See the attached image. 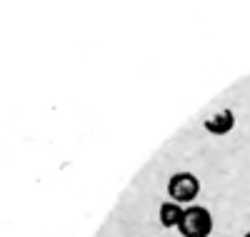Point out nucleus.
Listing matches in <instances>:
<instances>
[{
	"label": "nucleus",
	"instance_id": "nucleus-1",
	"mask_svg": "<svg viewBox=\"0 0 250 237\" xmlns=\"http://www.w3.org/2000/svg\"><path fill=\"white\" fill-rule=\"evenodd\" d=\"M178 230H180L183 237H210V232H213V215H210V210L200 207V205H188Z\"/></svg>",
	"mask_w": 250,
	"mask_h": 237
},
{
	"label": "nucleus",
	"instance_id": "nucleus-2",
	"mask_svg": "<svg viewBox=\"0 0 250 237\" xmlns=\"http://www.w3.org/2000/svg\"><path fill=\"white\" fill-rule=\"evenodd\" d=\"M200 195V180L193 172H175L168 180V198L178 205H190Z\"/></svg>",
	"mask_w": 250,
	"mask_h": 237
},
{
	"label": "nucleus",
	"instance_id": "nucleus-3",
	"mask_svg": "<svg viewBox=\"0 0 250 237\" xmlns=\"http://www.w3.org/2000/svg\"><path fill=\"white\" fill-rule=\"evenodd\" d=\"M235 127V115L233 110H220L205 120V130L210 135H228Z\"/></svg>",
	"mask_w": 250,
	"mask_h": 237
},
{
	"label": "nucleus",
	"instance_id": "nucleus-4",
	"mask_svg": "<svg viewBox=\"0 0 250 237\" xmlns=\"http://www.w3.org/2000/svg\"><path fill=\"white\" fill-rule=\"evenodd\" d=\"M183 212H185V207L183 205H178V202H173V200H168V202H163L160 205V225L165 227V230H175L178 225H180V220H183Z\"/></svg>",
	"mask_w": 250,
	"mask_h": 237
},
{
	"label": "nucleus",
	"instance_id": "nucleus-5",
	"mask_svg": "<svg viewBox=\"0 0 250 237\" xmlns=\"http://www.w3.org/2000/svg\"><path fill=\"white\" fill-rule=\"evenodd\" d=\"M243 237H250V232H248V235H243Z\"/></svg>",
	"mask_w": 250,
	"mask_h": 237
}]
</instances>
